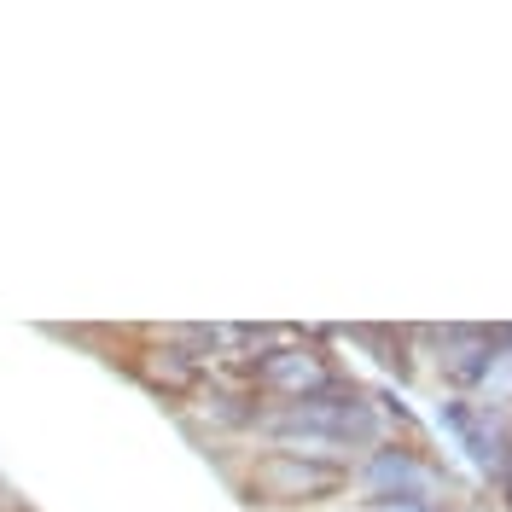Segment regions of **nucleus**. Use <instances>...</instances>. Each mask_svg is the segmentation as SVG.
<instances>
[{
    "label": "nucleus",
    "mask_w": 512,
    "mask_h": 512,
    "mask_svg": "<svg viewBox=\"0 0 512 512\" xmlns=\"http://www.w3.org/2000/svg\"><path fill=\"white\" fill-rule=\"evenodd\" d=\"M350 483L344 466H326V460H303V454H262L251 466V495L256 501H274V507H309V501H326Z\"/></svg>",
    "instance_id": "nucleus-1"
}]
</instances>
